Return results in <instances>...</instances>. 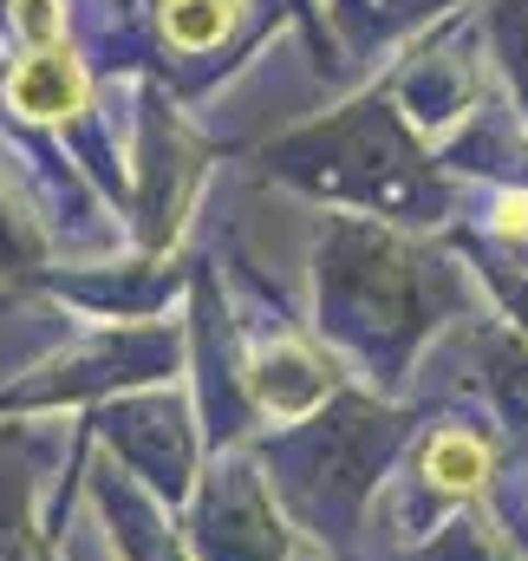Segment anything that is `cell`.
Wrapping results in <instances>:
<instances>
[{
    "label": "cell",
    "instance_id": "1",
    "mask_svg": "<svg viewBox=\"0 0 528 561\" xmlns=\"http://www.w3.org/2000/svg\"><path fill=\"white\" fill-rule=\"evenodd\" d=\"M13 105L26 112V118H39V125H53V118H72L79 105H85V66L72 59V53H33L20 72H13Z\"/></svg>",
    "mask_w": 528,
    "mask_h": 561
},
{
    "label": "cell",
    "instance_id": "2",
    "mask_svg": "<svg viewBox=\"0 0 528 561\" xmlns=\"http://www.w3.org/2000/svg\"><path fill=\"white\" fill-rule=\"evenodd\" d=\"M236 13H242V0H163V33L176 46L203 53V46H216L236 26Z\"/></svg>",
    "mask_w": 528,
    "mask_h": 561
},
{
    "label": "cell",
    "instance_id": "3",
    "mask_svg": "<svg viewBox=\"0 0 528 561\" xmlns=\"http://www.w3.org/2000/svg\"><path fill=\"white\" fill-rule=\"evenodd\" d=\"M13 20H20V33H26L39 53H53V39L66 33V7H59V0H13Z\"/></svg>",
    "mask_w": 528,
    "mask_h": 561
}]
</instances>
